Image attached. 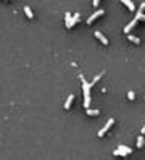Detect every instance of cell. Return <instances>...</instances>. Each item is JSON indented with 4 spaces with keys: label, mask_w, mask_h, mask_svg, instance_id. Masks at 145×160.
Segmentation results:
<instances>
[{
    "label": "cell",
    "mask_w": 145,
    "mask_h": 160,
    "mask_svg": "<svg viewBox=\"0 0 145 160\" xmlns=\"http://www.w3.org/2000/svg\"><path fill=\"white\" fill-rule=\"evenodd\" d=\"M81 81H82V89H84V105L85 108H90V82H87V79L84 78V74H79Z\"/></svg>",
    "instance_id": "obj_1"
},
{
    "label": "cell",
    "mask_w": 145,
    "mask_h": 160,
    "mask_svg": "<svg viewBox=\"0 0 145 160\" xmlns=\"http://www.w3.org/2000/svg\"><path fill=\"white\" fill-rule=\"evenodd\" d=\"M64 23H66V28H72V26H74V20H72L71 12L64 13Z\"/></svg>",
    "instance_id": "obj_2"
},
{
    "label": "cell",
    "mask_w": 145,
    "mask_h": 160,
    "mask_svg": "<svg viewBox=\"0 0 145 160\" xmlns=\"http://www.w3.org/2000/svg\"><path fill=\"white\" fill-rule=\"evenodd\" d=\"M103 13H105V12H103V8H98V10H95V12H94L92 15H90V16L87 18V23H92V21L95 20L97 16H100V15H103Z\"/></svg>",
    "instance_id": "obj_3"
},
{
    "label": "cell",
    "mask_w": 145,
    "mask_h": 160,
    "mask_svg": "<svg viewBox=\"0 0 145 160\" xmlns=\"http://www.w3.org/2000/svg\"><path fill=\"white\" fill-rule=\"evenodd\" d=\"M113 123H115V120H113V118L106 120V123H105V126H103V128H102L100 131H98V136H103V134H105V133H106V129H108V128H110V126H111V125H113Z\"/></svg>",
    "instance_id": "obj_4"
},
{
    "label": "cell",
    "mask_w": 145,
    "mask_h": 160,
    "mask_svg": "<svg viewBox=\"0 0 145 160\" xmlns=\"http://www.w3.org/2000/svg\"><path fill=\"white\" fill-rule=\"evenodd\" d=\"M118 150H119V155H127V154H131V152H132V149L127 147V146H119V147H118Z\"/></svg>",
    "instance_id": "obj_5"
},
{
    "label": "cell",
    "mask_w": 145,
    "mask_h": 160,
    "mask_svg": "<svg viewBox=\"0 0 145 160\" xmlns=\"http://www.w3.org/2000/svg\"><path fill=\"white\" fill-rule=\"evenodd\" d=\"M137 21H139L137 18H134V20H131V21H129V23H127V26H124V33H129V31H131V29H132L134 26H136V23H137Z\"/></svg>",
    "instance_id": "obj_6"
},
{
    "label": "cell",
    "mask_w": 145,
    "mask_h": 160,
    "mask_svg": "<svg viewBox=\"0 0 145 160\" xmlns=\"http://www.w3.org/2000/svg\"><path fill=\"white\" fill-rule=\"evenodd\" d=\"M95 36H97V37H98V39H100V41H102V42H103V44H105V45L108 44V39H106V37H105V34H103V33H102V31H98V29H97V31H95Z\"/></svg>",
    "instance_id": "obj_7"
},
{
    "label": "cell",
    "mask_w": 145,
    "mask_h": 160,
    "mask_svg": "<svg viewBox=\"0 0 145 160\" xmlns=\"http://www.w3.org/2000/svg\"><path fill=\"white\" fill-rule=\"evenodd\" d=\"M72 99H74V95H72V94H69L68 97H66V100H64V108H69V107H71Z\"/></svg>",
    "instance_id": "obj_8"
},
{
    "label": "cell",
    "mask_w": 145,
    "mask_h": 160,
    "mask_svg": "<svg viewBox=\"0 0 145 160\" xmlns=\"http://www.w3.org/2000/svg\"><path fill=\"white\" fill-rule=\"evenodd\" d=\"M121 2H123L124 5H127V7H129L131 10H136V5H134V2H132V0H121Z\"/></svg>",
    "instance_id": "obj_9"
},
{
    "label": "cell",
    "mask_w": 145,
    "mask_h": 160,
    "mask_svg": "<svg viewBox=\"0 0 145 160\" xmlns=\"http://www.w3.org/2000/svg\"><path fill=\"white\" fill-rule=\"evenodd\" d=\"M24 13H26L29 18L34 16V13H32V10H31V7H29V5H24Z\"/></svg>",
    "instance_id": "obj_10"
},
{
    "label": "cell",
    "mask_w": 145,
    "mask_h": 160,
    "mask_svg": "<svg viewBox=\"0 0 145 160\" xmlns=\"http://www.w3.org/2000/svg\"><path fill=\"white\" fill-rule=\"evenodd\" d=\"M100 110L98 108H87V115H98Z\"/></svg>",
    "instance_id": "obj_11"
},
{
    "label": "cell",
    "mask_w": 145,
    "mask_h": 160,
    "mask_svg": "<svg viewBox=\"0 0 145 160\" xmlns=\"http://www.w3.org/2000/svg\"><path fill=\"white\" fill-rule=\"evenodd\" d=\"M127 39H131V41H132V42H136V44H139V42H140V39H139L137 36H134V34H129V36H127Z\"/></svg>",
    "instance_id": "obj_12"
},
{
    "label": "cell",
    "mask_w": 145,
    "mask_h": 160,
    "mask_svg": "<svg viewBox=\"0 0 145 160\" xmlns=\"http://www.w3.org/2000/svg\"><path fill=\"white\" fill-rule=\"evenodd\" d=\"M137 146H139V147H142V146H144V136H139V138H137Z\"/></svg>",
    "instance_id": "obj_13"
},
{
    "label": "cell",
    "mask_w": 145,
    "mask_h": 160,
    "mask_svg": "<svg viewBox=\"0 0 145 160\" xmlns=\"http://www.w3.org/2000/svg\"><path fill=\"white\" fill-rule=\"evenodd\" d=\"M102 74H103V73H98V74H97V76H95V78H92V82H90V86H92V84H95V82H97V81H98V79L102 78Z\"/></svg>",
    "instance_id": "obj_14"
},
{
    "label": "cell",
    "mask_w": 145,
    "mask_h": 160,
    "mask_svg": "<svg viewBox=\"0 0 145 160\" xmlns=\"http://www.w3.org/2000/svg\"><path fill=\"white\" fill-rule=\"evenodd\" d=\"M137 20H145V13H136Z\"/></svg>",
    "instance_id": "obj_15"
},
{
    "label": "cell",
    "mask_w": 145,
    "mask_h": 160,
    "mask_svg": "<svg viewBox=\"0 0 145 160\" xmlns=\"http://www.w3.org/2000/svg\"><path fill=\"white\" fill-rule=\"evenodd\" d=\"M144 8H145V2H142L140 7H139V10H137V13H142V12H144Z\"/></svg>",
    "instance_id": "obj_16"
},
{
    "label": "cell",
    "mask_w": 145,
    "mask_h": 160,
    "mask_svg": "<svg viewBox=\"0 0 145 160\" xmlns=\"http://www.w3.org/2000/svg\"><path fill=\"white\" fill-rule=\"evenodd\" d=\"M79 18H81V15H79V13H74V15H72V20H74V23H76V21L79 20Z\"/></svg>",
    "instance_id": "obj_17"
},
{
    "label": "cell",
    "mask_w": 145,
    "mask_h": 160,
    "mask_svg": "<svg viewBox=\"0 0 145 160\" xmlns=\"http://www.w3.org/2000/svg\"><path fill=\"white\" fill-rule=\"evenodd\" d=\"M127 97H129V99H134V97H136V94H134V91H129V92H127Z\"/></svg>",
    "instance_id": "obj_18"
},
{
    "label": "cell",
    "mask_w": 145,
    "mask_h": 160,
    "mask_svg": "<svg viewBox=\"0 0 145 160\" xmlns=\"http://www.w3.org/2000/svg\"><path fill=\"white\" fill-rule=\"evenodd\" d=\"M140 133H142V134H144V133H145V125H144V128H142V129H140Z\"/></svg>",
    "instance_id": "obj_19"
}]
</instances>
